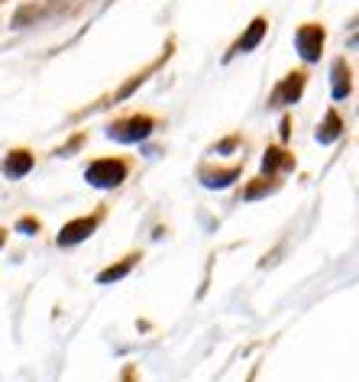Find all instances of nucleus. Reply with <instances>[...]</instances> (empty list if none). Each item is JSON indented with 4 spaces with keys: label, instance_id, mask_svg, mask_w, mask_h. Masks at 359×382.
Instances as JSON below:
<instances>
[{
    "label": "nucleus",
    "instance_id": "nucleus-1",
    "mask_svg": "<svg viewBox=\"0 0 359 382\" xmlns=\"http://www.w3.org/2000/svg\"><path fill=\"white\" fill-rule=\"evenodd\" d=\"M85 178L94 188H117V185L127 178V165L120 162V159H98V162L88 165Z\"/></svg>",
    "mask_w": 359,
    "mask_h": 382
},
{
    "label": "nucleus",
    "instance_id": "nucleus-2",
    "mask_svg": "<svg viewBox=\"0 0 359 382\" xmlns=\"http://www.w3.org/2000/svg\"><path fill=\"white\" fill-rule=\"evenodd\" d=\"M295 46L301 52L304 62H317L321 58V49H324V29L321 26H301L295 36Z\"/></svg>",
    "mask_w": 359,
    "mask_h": 382
},
{
    "label": "nucleus",
    "instance_id": "nucleus-3",
    "mask_svg": "<svg viewBox=\"0 0 359 382\" xmlns=\"http://www.w3.org/2000/svg\"><path fill=\"white\" fill-rule=\"evenodd\" d=\"M152 130H155V123L149 120V117H133V120H127V123L110 127V136L117 143H140V140H146Z\"/></svg>",
    "mask_w": 359,
    "mask_h": 382
},
{
    "label": "nucleus",
    "instance_id": "nucleus-4",
    "mask_svg": "<svg viewBox=\"0 0 359 382\" xmlns=\"http://www.w3.org/2000/svg\"><path fill=\"white\" fill-rule=\"evenodd\" d=\"M94 227H98L94 217H78V220H71V224H65L62 234H58V247H75V243L88 240V237L94 234Z\"/></svg>",
    "mask_w": 359,
    "mask_h": 382
},
{
    "label": "nucleus",
    "instance_id": "nucleus-5",
    "mask_svg": "<svg viewBox=\"0 0 359 382\" xmlns=\"http://www.w3.org/2000/svg\"><path fill=\"white\" fill-rule=\"evenodd\" d=\"M301 91H304V75H288V78L282 81V85L275 88V94H272V104H295L298 98H301Z\"/></svg>",
    "mask_w": 359,
    "mask_h": 382
},
{
    "label": "nucleus",
    "instance_id": "nucleus-6",
    "mask_svg": "<svg viewBox=\"0 0 359 382\" xmlns=\"http://www.w3.org/2000/svg\"><path fill=\"white\" fill-rule=\"evenodd\" d=\"M4 175L7 178H23V175H29L33 172V156L29 153H23V149H16V153H10L7 159H4Z\"/></svg>",
    "mask_w": 359,
    "mask_h": 382
},
{
    "label": "nucleus",
    "instance_id": "nucleus-7",
    "mask_svg": "<svg viewBox=\"0 0 359 382\" xmlns=\"http://www.w3.org/2000/svg\"><path fill=\"white\" fill-rule=\"evenodd\" d=\"M262 36H266V20H253V26L246 29V36H243V39H239L236 46H233V56H239V52H253L256 46L262 43Z\"/></svg>",
    "mask_w": 359,
    "mask_h": 382
},
{
    "label": "nucleus",
    "instance_id": "nucleus-8",
    "mask_svg": "<svg viewBox=\"0 0 359 382\" xmlns=\"http://www.w3.org/2000/svg\"><path fill=\"white\" fill-rule=\"evenodd\" d=\"M346 94H350V68L346 62H337L333 65V98L343 100Z\"/></svg>",
    "mask_w": 359,
    "mask_h": 382
},
{
    "label": "nucleus",
    "instance_id": "nucleus-9",
    "mask_svg": "<svg viewBox=\"0 0 359 382\" xmlns=\"http://www.w3.org/2000/svg\"><path fill=\"white\" fill-rule=\"evenodd\" d=\"M340 133H343V120H340L337 113H327L324 127L317 130V143H333Z\"/></svg>",
    "mask_w": 359,
    "mask_h": 382
},
{
    "label": "nucleus",
    "instance_id": "nucleus-10",
    "mask_svg": "<svg viewBox=\"0 0 359 382\" xmlns=\"http://www.w3.org/2000/svg\"><path fill=\"white\" fill-rule=\"evenodd\" d=\"M236 178H239V169H227V172H204L201 182H204L207 188H227V185L236 182Z\"/></svg>",
    "mask_w": 359,
    "mask_h": 382
},
{
    "label": "nucleus",
    "instance_id": "nucleus-11",
    "mask_svg": "<svg viewBox=\"0 0 359 382\" xmlns=\"http://www.w3.org/2000/svg\"><path fill=\"white\" fill-rule=\"evenodd\" d=\"M130 269H133V256H130V259H123L120 266H110V269H104V272L98 276V282H100V285H110V282H117V279L127 276Z\"/></svg>",
    "mask_w": 359,
    "mask_h": 382
},
{
    "label": "nucleus",
    "instance_id": "nucleus-12",
    "mask_svg": "<svg viewBox=\"0 0 359 382\" xmlns=\"http://www.w3.org/2000/svg\"><path fill=\"white\" fill-rule=\"evenodd\" d=\"M282 156L285 153H279V149H269L266 159H262V169L272 172V169H279V165H288V159H282Z\"/></svg>",
    "mask_w": 359,
    "mask_h": 382
},
{
    "label": "nucleus",
    "instance_id": "nucleus-13",
    "mask_svg": "<svg viewBox=\"0 0 359 382\" xmlns=\"http://www.w3.org/2000/svg\"><path fill=\"white\" fill-rule=\"evenodd\" d=\"M29 20H39V10H36V7H26V10H20V14L14 16V26H16V29H23V26H26Z\"/></svg>",
    "mask_w": 359,
    "mask_h": 382
},
{
    "label": "nucleus",
    "instance_id": "nucleus-14",
    "mask_svg": "<svg viewBox=\"0 0 359 382\" xmlns=\"http://www.w3.org/2000/svg\"><path fill=\"white\" fill-rule=\"evenodd\" d=\"M16 230H20V234H26V237H29V234H36V230H39V224H36V220H29V217H26V220H20V224H16Z\"/></svg>",
    "mask_w": 359,
    "mask_h": 382
},
{
    "label": "nucleus",
    "instance_id": "nucleus-15",
    "mask_svg": "<svg viewBox=\"0 0 359 382\" xmlns=\"http://www.w3.org/2000/svg\"><path fill=\"white\" fill-rule=\"evenodd\" d=\"M75 4H78V0H52V14H62V10H71V7H75Z\"/></svg>",
    "mask_w": 359,
    "mask_h": 382
},
{
    "label": "nucleus",
    "instance_id": "nucleus-16",
    "mask_svg": "<svg viewBox=\"0 0 359 382\" xmlns=\"http://www.w3.org/2000/svg\"><path fill=\"white\" fill-rule=\"evenodd\" d=\"M127 382H133V379H127Z\"/></svg>",
    "mask_w": 359,
    "mask_h": 382
}]
</instances>
